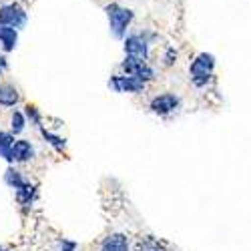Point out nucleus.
<instances>
[{
	"instance_id": "a211bd4d",
	"label": "nucleus",
	"mask_w": 251,
	"mask_h": 251,
	"mask_svg": "<svg viewBox=\"0 0 251 251\" xmlns=\"http://www.w3.org/2000/svg\"><path fill=\"white\" fill-rule=\"evenodd\" d=\"M177 58H179V52H177V49L175 47H167L165 49V52H163V67H173L175 62H177Z\"/></svg>"
},
{
	"instance_id": "f03ea898",
	"label": "nucleus",
	"mask_w": 251,
	"mask_h": 251,
	"mask_svg": "<svg viewBox=\"0 0 251 251\" xmlns=\"http://www.w3.org/2000/svg\"><path fill=\"white\" fill-rule=\"evenodd\" d=\"M213 71H215V56L211 52H199L189 65L191 82L197 89H205L213 80Z\"/></svg>"
},
{
	"instance_id": "6e6552de",
	"label": "nucleus",
	"mask_w": 251,
	"mask_h": 251,
	"mask_svg": "<svg viewBox=\"0 0 251 251\" xmlns=\"http://www.w3.org/2000/svg\"><path fill=\"white\" fill-rule=\"evenodd\" d=\"M34 155H36V151L30 141H26V139L14 141V145H12V161L14 163H28L34 159Z\"/></svg>"
},
{
	"instance_id": "4be33fe9",
	"label": "nucleus",
	"mask_w": 251,
	"mask_h": 251,
	"mask_svg": "<svg viewBox=\"0 0 251 251\" xmlns=\"http://www.w3.org/2000/svg\"><path fill=\"white\" fill-rule=\"evenodd\" d=\"M153 251H161V249H159V247H157V249H153Z\"/></svg>"
},
{
	"instance_id": "20e7f679",
	"label": "nucleus",
	"mask_w": 251,
	"mask_h": 251,
	"mask_svg": "<svg viewBox=\"0 0 251 251\" xmlns=\"http://www.w3.org/2000/svg\"><path fill=\"white\" fill-rule=\"evenodd\" d=\"M109 87L119 95H139L147 89V82L127 73H121V75H111Z\"/></svg>"
},
{
	"instance_id": "aec40b11",
	"label": "nucleus",
	"mask_w": 251,
	"mask_h": 251,
	"mask_svg": "<svg viewBox=\"0 0 251 251\" xmlns=\"http://www.w3.org/2000/svg\"><path fill=\"white\" fill-rule=\"evenodd\" d=\"M8 67H10V65H8V58H6L4 54H0V76H2V75L8 71Z\"/></svg>"
},
{
	"instance_id": "6ab92c4d",
	"label": "nucleus",
	"mask_w": 251,
	"mask_h": 251,
	"mask_svg": "<svg viewBox=\"0 0 251 251\" xmlns=\"http://www.w3.org/2000/svg\"><path fill=\"white\" fill-rule=\"evenodd\" d=\"M58 251H76L78 249V243L73 241V239H58Z\"/></svg>"
},
{
	"instance_id": "39448f33",
	"label": "nucleus",
	"mask_w": 251,
	"mask_h": 251,
	"mask_svg": "<svg viewBox=\"0 0 251 251\" xmlns=\"http://www.w3.org/2000/svg\"><path fill=\"white\" fill-rule=\"evenodd\" d=\"M121 71L131 75V76H137V78H141L145 82H151L155 78V69L145 58H139V56L125 54V58L121 62Z\"/></svg>"
},
{
	"instance_id": "412c9836",
	"label": "nucleus",
	"mask_w": 251,
	"mask_h": 251,
	"mask_svg": "<svg viewBox=\"0 0 251 251\" xmlns=\"http://www.w3.org/2000/svg\"><path fill=\"white\" fill-rule=\"evenodd\" d=\"M0 251H8V249H6V247H2V245H0Z\"/></svg>"
},
{
	"instance_id": "9d476101",
	"label": "nucleus",
	"mask_w": 251,
	"mask_h": 251,
	"mask_svg": "<svg viewBox=\"0 0 251 251\" xmlns=\"http://www.w3.org/2000/svg\"><path fill=\"white\" fill-rule=\"evenodd\" d=\"M18 28L8 26V25H0V49L2 52H12L18 45Z\"/></svg>"
},
{
	"instance_id": "f8f14e48",
	"label": "nucleus",
	"mask_w": 251,
	"mask_h": 251,
	"mask_svg": "<svg viewBox=\"0 0 251 251\" xmlns=\"http://www.w3.org/2000/svg\"><path fill=\"white\" fill-rule=\"evenodd\" d=\"M14 195H16L18 205H23V207H32V203H34L36 197H38V189H36V185H32L30 181H26L23 187H18V189L14 191Z\"/></svg>"
},
{
	"instance_id": "9b49d317",
	"label": "nucleus",
	"mask_w": 251,
	"mask_h": 251,
	"mask_svg": "<svg viewBox=\"0 0 251 251\" xmlns=\"http://www.w3.org/2000/svg\"><path fill=\"white\" fill-rule=\"evenodd\" d=\"M20 102V93L12 82H4L0 85V107L4 109H12Z\"/></svg>"
},
{
	"instance_id": "f257e3e1",
	"label": "nucleus",
	"mask_w": 251,
	"mask_h": 251,
	"mask_svg": "<svg viewBox=\"0 0 251 251\" xmlns=\"http://www.w3.org/2000/svg\"><path fill=\"white\" fill-rule=\"evenodd\" d=\"M104 14H107V20H109L111 34L117 40H123L125 36H127V30L135 20L133 8L121 6L119 2H109V4H104Z\"/></svg>"
},
{
	"instance_id": "2eb2a0df",
	"label": "nucleus",
	"mask_w": 251,
	"mask_h": 251,
	"mask_svg": "<svg viewBox=\"0 0 251 251\" xmlns=\"http://www.w3.org/2000/svg\"><path fill=\"white\" fill-rule=\"evenodd\" d=\"M4 183L10 187L12 191H16L18 187H23L26 183V179L23 177V173H20L18 169H14V167H8L6 173H4Z\"/></svg>"
},
{
	"instance_id": "ddd939ff",
	"label": "nucleus",
	"mask_w": 251,
	"mask_h": 251,
	"mask_svg": "<svg viewBox=\"0 0 251 251\" xmlns=\"http://www.w3.org/2000/svg\"><path fill=\"white\" fill-rule=\"evenodd\" d=\"M16 135L10 131V133H6V131H0V157L2 159H6L8 163H14L12 161V145H14V139Z\"/></svg>"
},
{
	"instance_id": "f3484780",
	"label": "nucleus",
	"mask_w": 251,
	"mask_h": 251,
	"mask_svg": "<svg viewBox=\"0 0 251 251\" xmlns=\"http://www.w3.org/2000/svg\"><path fill=\"white\" fill-rule=\"evenodd\" d=\"M25 115L26 119L30 121V125H34V127H43V115H40V111L34 107V104H26L25 107Z\"/></svg>"
},
{
	"instance_id": "dca6fc26",
	"label": "nucleus",
	"mask_w": 251,
	"mask_h": 251,
	"mask_svg": "<svg viewBox=\"0 0 251 251\" xmlns=\"http://www.w3.org/2000/svg\"><path fill=\"white\" fill-rule=\"evenodd\" d=\"M26 115L25 113H20V111H14L12 115H10V131L14 133V135H23L25 133V129H26Z\"/></svg>"
},
{
	"instance_id": "4468645a",
	"label": "nucleus",
	"mask_w": 251,
	"mask_h": 251,
	"mask_svg": "<svg viewBox=\"0 0 251 251\" xmlns=\"http://www.w3.org/2000/svg\"><path fill=\"white\" fill-rule=\"evenodd\" d=\"M38 131H40V135H43V139L50 145V147L54 149V151H58V153H62L67 149V139H62L60 135H54V133H50V131H47L45 127H38Z\"/></svg>"
},
{
	"instance_id": "423d86ee",
	"label": "nucleus",
	"mask_w": 251,
	"mask_h": 251,
	"mask_svg": "<svg viewBox=\"0 0 251 251\" xmlns=\"http://www.w3.org/2000/svg\"><path fill=\"white\" fill-rule=\"evenodd\" d=\"M149 34L147 32H133L123 38V50L129 56H139V58H149Z\"/></svg>"
},
{
	"instance_id": "0eeeda50",
	"label": "nucleus",
	"mask_w": 251,
	"mask_h": 251,
	"mask_svg": "<svg viewBox=\"0 0 251 251\" xmlns=\"http://www.w3.org/2000/svg\"><path fill=\"white\" fill-rule=\"evenodd\" d=\"M179 107H181V99L175 93H161V95L153 97L151 102H149L151 113L157 115V117H169Z\"/></svg>"
},
{
	"instance_id": "1a4fd4ad",
	"label": "nucleus",
	"mask_w": 251,
	"mask_h": 251,
	"mask_svg": "<svg viewBox=\"0 0 251 251\" xmlns=\"http://www.w3.org/2000/svg\"><path fill=\"white\" fill-rule=\"evenodd\" d=\"M99 251H131V241L125 233H111L102 239Z\"/></svg>"
},
{
	"instance_id": "7ed1b4c3",
	"label": "nucleus",
	"mask_w": 251,
	"mask_h": 251,
	"mask_svg": "<svg viewBox=\"0 0 251 251\" xmlns=\"http://www.w3.org/2000/svg\"><path fill=\"white\" fill-rule=\"evenodd\" d=\"M0 25H8L18 30H23L28 25V12L20 2H6L0 6Z\"/></svg>"
}]
</instances>
